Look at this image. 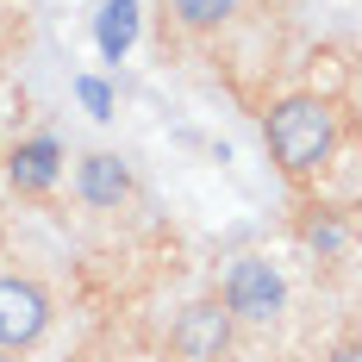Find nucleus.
<instances>
[{"label":"nucleus","instance_id":"obj_7","mask_svg":"<svg viewBox=\"0 0 362 362\" xmlns=\"http://www.w3.org/2000/svg\"><path fill=\"white\" fill-rule=\"evenodd\" d=\"M293 231H300V244L319 256V262H337V256L350 250V218L337 213V206H300Z\"/></svg>","mask_w":362,"mask_h":362},{"label":"nucleus","instance_id":"obj_6","mask_svg":"<svg viewBox=\"0 0 362 362\" xmlns=\"http://www.w3.org/2000/svg\"><path fill=\"white\" fill-rule=\"evenodd\" d=\"M6 181H13V194H25V200H44V194L63 181V144H57L50 132H37V138H19V144L6 150Z\"/></svg>","mask_w":362,"mask_h":362},{"label":"nucleus","instance_id":"obj_9","mask_svg":"<svg viewBox=\"0 0 362 362\" xmlns=\"http://www.w3.org/2000/svg\"><path fill=\"white\" fill-rule=\"evenodd\" d=\"M325 362H362V350H356V337H337V350H331Z\"/></svg>","mask_w":362,"mask_h":362},{"label":"nucleus","instance_id":"obj_1","mask_svg":"<svg viewBox=\"0 0 362 362\" xmlns=\"http://www.w3.org/2000/svg\"><path fill=\"white\" fill-rule=\"evenodd\" d=\"M350 138V125H344V112L337 100L325 94H313V88H300V94H281L275 107L262 112V144H269V163L281 169V181L293 187H306V181H319L337 163V150Z\"/></svg>","mask_w":362,"mask_h":362},{"label":"nucleus","instance_id":"obj_8","mask_svg":"<svg viewBox=\"0 0 362 362\" xmlns=\"http://www.w3.org/2000/svg\"><path fill=\"white\" fill-rule=\"evenodd\" d=\"M163 13H169L187 37H213V32H225V25L244 13V0H163Z\"/></svg>","mask_w":362,"mask_h":362},{"label":"nucleus","instance_id":"obj_3","mask_svg":"<svg viewBox=\"0 0 362 362\" xmlns=\"http://www.w3.org/2000/svg\"><path fill=\"white\" fill-rule=\"evenodd\" d=\"M50 319H57V300L37 275H0V350L6 356L44 344Z\"/></svg>","mask_w":362,"mask_h":362},{"label":"nucleus","instance_id":"obj_4","mask_svg":"<svg viewBox=\"0 0 362 362\" xmlns=\"http://www.w3.org/2000/svg\"><path fill=\"white\" fill-rule=\"evenodd\" d=\"M231 344H238V325H231V313L218 306V293L181 306L175 331H169V350H175L181 362H225V356H231Z\"/></svg>","mask_w":362,"mask_h":362},{"label":"nucleus","instance_id":"obj_10","mask_svg":"<svg viewBox=\"0 0 362 362\" xmlns=\"http://www.w3.org/2000/svg\"><path fill=\"white\" fill-rule=\"evenodd\" d=\"M0 362H13V356H6V350H0Z\"/></svg>","mask_w":362,"mask_h":362},{"label":"nucleus","instance_id":"obj_2","mask_svg":"<svg viewBox=\"0 0 362 362\" xmlns=\"http://www.w3.org/2000/svg\"><path fill=\"white\" fill-rule=\"evenodd\" d=\"M218 306L231 313L238 331L281 325V313H288V275H281L269 256H238V262L225 269V281H218Z\"/></svg>","mask_w":362,"mask_h":362},{"label":"nucleus","instance_id":"obj_5","mask_svg":"<svg viewBox=\"0 0 362 362\" xmlns=\"http://www.w3.org/2000/svg\"><path fill=\"white\" fill-rule=\"evenodd\" d=\"M132 163L119 156V150H88L81 163H75V194H81V206H94V213H119L125 200H132Z\"/></svg>","mask_w":362,"mask_h":362}]
</instances>
